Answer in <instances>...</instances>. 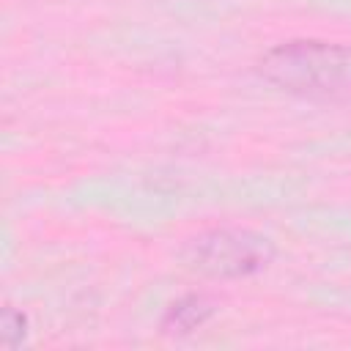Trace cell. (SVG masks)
<instances>
[{"label":"cell","mask_w":351,"mask_h":351,"mask_svg":"<svg viewBox=\"0 0 351 351\" xmlns=\"http://www.w3.org/2000/svg\"><path fill=\"white\" fill-rule=\"evenodd\" d=\"M25 335H27V315L22 310L5 304L3 313H0V343H3V348L22 346Z\"/></svg>","instance_id":"4"},{"label":"cell","mask_w":351,"mask_h":351,"mask_svg":"<svg viewBox=\"0 0 351 351\" xmlns=\"http://www.w3.org/2000/svg\"><path fill=\"white\" fill-rule=\"evenodd\" d=\"M258 74L285 93L313 101H351V47L291 38L258 58Z\"/></svg>","instance_id":"1"},{"label":"cell","mask_w":351,"mask_h":351,"mask_svg":"<svg viewBox=\"0 0 351 351\" xmlns=\"http://www.w3.org/2000/svg\"><path fill=\"white\" fill-rule=\"evenodd\" d=\"M181 261L189 271L211 280H239L263 271L274 261L269 236L250 228H208L186 239Z\"/></svg>","instance_id":"2"},{"label":"cell","mask_w":351,"mask_h":351,"mask_svg":"<svg viewBox=\"0 0 351 351\" xmlns=\"http://www.w3.org/2000/svg\"><path fill=\"white\" fill-rule=\"evenodd\" d=\"M214 315V302L206 293H184L181 299H176L165 315H162V332L184 337L197 332L208 318Z\"/></svg>","instance_id":"3"}]
</instances>
